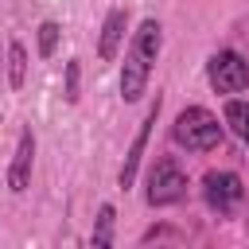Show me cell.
Listing matches in <instances>:
<instances>
[{
	"mask_svg": "<svg viewBox=\"0 0 249 249\" xmlns=\"http://www.w3.org/2000/svg\"><path fill=\"white\" fill-rule=\"evenodd\" d=\"M160 47H163V27L160 19H140V27L132 31L128 39V51H124V66H121V97L124 101H140L148 93V78H152V66L160 58Z\"/></svg>",
	"mask_w": 249,
	"mask_h": 249,
	"instance_id": "obj_1",
	"label": "cell"
},
{
	"mask_svg": "<svg viewBox=\"0 0 249 249\" xmlns=\"http://www.w3.org/2000/svg\"><path fill=\"white\" fill-rule=\"evenodd\" d=\"M58 35H62V27H58L54 19H43V23H39V54H43V58H51V54L58 51Z\"/></svg>",
	"mask_w": 249,
	"mask_h": 249,
	"instance_id": "obj_12",
	"label": "cell"
},
{
	"mask_svg": "<svg viewBox=\"0 0 249 249\" xmlns=\"http://www.w3.org/2000/svg\"><path fill=\"white\" fill-rule=\"evenodd\" d=\"M160 109H163V93H156V101L148 105V113H144V121H140V128H136L128 152H124V163H121V171H117V187H121V191H128V187L136 183V175H140V160H144V148H148L152 124L160 121Z\"/></svg>",
	"mask_w": 249,
	"mask_h": 249,
	"instance_id": "obj_6",
	"label": "cell"
},
{
	"mask_svg": "<svg viewBox=\"0 0 249 249\" xmlns=\"http://www.w3.org/2000/svg\"><path fill=\"white\" fill-rule=\"evenodd\" d=\"M144 198H148V206H175V202H183L187 198V171L179 167V160L175 156H160L156 163H152V171H148V179H144Z\"/></svg>",
	"mask_w": 249,
	"mask_h": 249,
	"instance_id": "obj_3",
	"label": "cell"
},
{
	"mask_svg": "<svg viewBox=\"0 0 249 249\" xmlns=\"http://www.w3.org/2000/svg\"><path fill=\"white\" fill-rule=\"evenodd\" d=\"M206 82L214 93H241L249 89V62L237 51H214L206 58Z\"/></svg>",
	"mask_w": 249,
	"mask_h": 249,
	"instance_id": "obj_5",
	"label": "cell"
},
{
	"mask_svg": "<svg viewBox=\"0 0 249 249\" xmlns=\"http://www.w3.org/2000/svg\"><path fill=\"white\" fill-rule=\"evenodd\" d=\"M113 226H117V210L105 202V206L97 210V222H93L89 245H93V249H109V245H113Z\"/></svg>",
	"mask_w": 249,
	"mask_h": 249,
	"instance_id": "obj_11",
	"label": "cell"
},
{
	"mask_svg": "<svg viewBox=\"0 0 249 249\" xmlns=\"http://www.w3.org/2000/svg\"><path fill=\"white\" fill-rule=\"evenodd\" d=\"M202 202L214 210V214H233L237 206H241V198H245V183H241V175L237 171H206L202 175Z\"/></svg>",
	"mask_w": 249,
	"mask_h": 249,
	"instance_id": "obj_4",
	"label": "cell"
},
{
	"mask_svg": "<svg viewBox=\"0 0 249 249\" xmlns=\"http://www.w3.org/2000/svg\"><path fill=\"white\" fill-rule=\"evenodd\" d=\"M222 121L230 124V132H233L237 140H245V144H249V101L230 97V101H226V109H222Z\"/></svg>",
	"mask_w": 249,
	"mask_h": 249,
	"instance_id": "obj_9",
	"label": "cell"
},
{
	"mask_svg": "<svg viewBox=\"0 0 249 249\" xmlns=\"http://www.w3.org/2000/svg\"><path fill=\"white\" fill-rule=\"evenodd\" d=\"M23 82H27V47L19 39H12L8 43V86L23 89Z\"/></svg>",
	"mask_w": 249,
	"mask_h": 249,
	"instance_id": "obj_10",
	"label": "cell"
},
{
	"mask_svg": "<svg viewBox=\"0 0 249 249\" xmlns=\"http://www.w3.org/2000/svg\"><path fill=\"white\" fill-rule=\"evenodd\" d=\"M124 31H128V12L124 8H109L101 19V35H97V58L113 62L124 47Z\"/></svg>",
	"mask_w": 249,
	"mask_h": 249,
	"instance_id": "obj_7",
	"label": "cell"
},
{
	"mask_svg": "<svg viewBox=\"0 0 249 249\" xmlns=\"http://www.w3.org/2000/svg\"><path fill=\"white\" fill-rule=\"evenodd\" d=\"M78 82H82V62L70 58V62H66V82H62V97H66V105H78Z\"/></svg>",
	"mask_w": 249,
	"mask_h": 249,
	"instance_id": "obj_13",
	"label": "cell"
},
{
	"mask_svg": "<svg viewBox=\"0 0 249 249\" xmlns=\"http://www.w3.org/2000/svg\"><path fill=\"white\" fill-rule=\"evenodd\" d=\"M31 163H35V132L23 128L19 140H16V152H12V167H8V187H12L16 195L27 191V183H31Z\"/></svg>",
	"mask_w": 249,
	"mask_h": 249,
	"instance_id": "obj_8",
	"label": "cell"
},
{
	"mask_svg": "<svg viewBox=\"0 0 249 249\" xmlns=\"http://www.w3.org/2000/svg\"><path fill=\"white\" fill-rule=\"evenodd\" d=\"M171 140L179 148H187V152H210V148L222 144V124H218V117L210 109L187 105V109H179V117L171 124Z\"/></svg>",
	"mask_w": 249,
	"mask_h": 249,
	"instance_id": "obj_2",
	"label": "cell"
},
{
	"mask_svg": "<svg viewBox=\"0 0 249 249\" xmlns=\"http://www.w3.org/2000/svg\"><path fill=\"white\" fill-rule=\"evenodd\" d=\"M152 241H183V233L171 230V226H152V230L140 233V245H152Z\"/></svg>",
	"mask_w": 249,
	"mask_h": 249,
	"instance_id": "obj_14",
	"label": "cell"
}]
</instances>
